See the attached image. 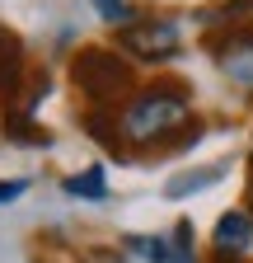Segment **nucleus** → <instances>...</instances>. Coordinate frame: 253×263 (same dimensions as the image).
<instances>
[{
    "mask_svg": "<svg viewBox=\"0 0 253 263\" xmlns=\"http://www.w3.org/2000/svg\"><path fill=\"white\" fill-rule=\"evenodd\" d=\"M122 141L136 151H174L178 137L193 127V89L183 80H155L141 85L122 104Z\"/></svg>",
    "mask_w": 253,
    "mask_h": 263,
    "instance_id": "1",
    "label": "nucleus"
},
{
    "mask_svg": "<svg viewBox=\"0 0 253 263\" xmlns=\"http://www.w3.org/2000/svg\"><path fill=\"white\" fill-rule=\"evenodd\" d=\"M71 80L89 99V108H113L117 113V104H126L136 94L132 61L117 57L113 47H80L75 61H71Z\"/></svg>",
    "mask_w": 253,
    "mask_h": 263,
    "instance_id": "2",
    "label": "nucleus"
},
{
    "mask_svg": "<svg viewBox=\"0 0 253 263\" xmlns=\"http://www.w3.org/2000/svg\"><path fill=\"white\" fill-rule=\"evenodd\" d=\"M117 47L126 57H136V61H169L183 47V28L169 14H150V19L136 14L126 28H117Z\"/></svg>",
    "mask_w": 253,
    "mask_h": 263,
    "instance_id": "3",
    "label": "nucleus"
},
{
    "mask_svg": "<svg viewBox=\"0 0 253 263\" xmlns=\"http://www.w3.org/2000/svg\"><path fill=\"white\" fill-rule=\"evenodd\" d=\"M206 52L216 61V71L235 89L253 94V24H239V28H225V33H206Z\"/></svg>",
    "mask_w": 253,
    "mask_h": 263,
    "instance_id": "4",
    "label": "nucleus"
},
{
    "mask_svg": "<svg viewBox=\"0 0 253 263\" xmlns=\"http://www.w3.org/2000/svg\"><path fill=\"white\" fill-rule=\"evenodd\" d=\"M126 254H136L145 263H197V235L193 221H178L169 235H126Z\"/></svg>",
    "mask_w": 253,
    "mask_h": 263,
    "instance_id": "5",
    "label": "nucleus"
},
{
    "mask_svg": "<svg viewBox=\"0 0 253 263\" xmlns=\"http://www.w3.org/2000/svg\"><path fill=\"white\" fill-rule=\"evenodd\" d=\"M253 254V212L230 207L211 230V263H244Z\"/></svg>",
    "mask_w": 253,
    "mask_h": 263,
    "instance_id": "6",
    "label": "nucleus"
},
{
    "mask_svg": "<svg viewBox=\"0 0 253 263\" xmlns=\"http://www.w3.org/2000/svg\"><path fill=\"white\" fill-rule=\"evenodd\" d=\"M80 127L99 141L108 155H126V141H122V118L113 108H85L80 113Z\"/></svg>",
    "mask_w": 253,
    "mask_h": 263,
    "instance_id": "7",
    "label": "nucleus"
},
{
    "mask_svg": "<svg viewBox=\"0 0 253 263\" xmlns=\"http://www.w3.org/2000/svg\"><path fill=\"white\" fill-rule=\"evenodd\" d=\"M225 170H230V164H225V160H216V164H206V170H197V174H174V179L164 183V197H187V193H202V188H211V183H220V179H225Z\"/></svg>",
    "mask_w": 253,
    "mask_h": 263,
    "instance_id": "8",
    "label": "nucleus"
},
{
    "mask_svg": "<svg viewBox=\"0 0 253 263\" xmlns=\"http://www.w3.org/2000/svg\"><path fill=\"white\" fill-rule=\"evenodd\" d=\"M5 137L19 141V146H47V132L33 122V113H24V108H10L5 113Z\"/></svg>",
    "mask_w": 253,
    "mask_h": 263,
    "instance_id": "9",
    "label": "nucleus"
},
{
    "mask_svg": "<svg viewBox=\"0 0 253 263\" xmlns=\"http://www.w3.org/2000/svg\"><path fill=\"white\" fill-rule=\"evenodd\" d=\"M61 188H66L71 197H94V202H103V197H108V179H103V170H85V174H71V179L61 183Z\"/></svg>",
    "mask_w": 253,
    "mask_h": 263,
    "instance_id": "10",
    "label": "nucleus"
},
{
    "mask_svg": "<svg viewBox=\"0 0 253 263\" xmlns=\"http://www.w3.org/2000/svg\"><path fill=\"white\" fill-rule=\"evenodd\" d=\"M94 10H99V14H103L113 28H126V24L136 19V10L126 5V0H94Z\"/></svg>",
    "mask_w": 253,
    "mask_h": 263,
    "instance_id": "11",
    "label": "nucleus"
},
{
    "mask_svg": "<svg viewBox=\"0 0 253 263\" xmlns=\"http://www.w3.org/2000/svg\"><path fill=\"white\" fill-rule=\"evenodd\" d=\"M24 52V43H19V33H10L5 24H0V66H5L10 57H19Z\"/></svg>",
    "mask_w": 253,
    "mask_h": 263,
    "instance_id": "12",
    "label": "nucleus"
},
{
    "mask_svg": "<svg viewBox=\"0 0 253 263\" xmlns=\"http://www.w3.org/2000/svg\"><path fill=\"white\" fill-rule=\"evenodd\" d=\"M24 179H0V202H14V197H24Z\"/></svg>",
    "mask_w": 253,
    "mask_h": 263,
    "instance_id": "13",
    "label": "nucleus"
},
{
    "mask_svg": "<svg viewBox=\"0 0 253 263\" xmlns=\"http://www.w3.org/2000/svg\"><path fill=\"white\" fill-rule=\"evenodd\" d=\"M248 212H253V183H248Z\"/></svg>",
    "mask_w": 253,
    "mask_h": 263,
    "instance_id": "14",
    "label": "nucleus"
}]
</instances>
